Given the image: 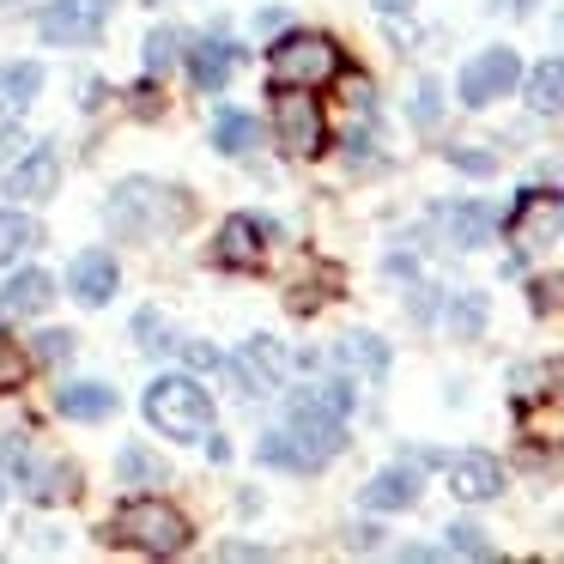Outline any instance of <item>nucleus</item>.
Returning <instances> with one entry per match:
<instances>
[{
	"mask_svg": "<svg viewBox=\"0 0 564 564\" xmlns=\"http://www.w3.org/2000/svg\"><path fill=\"white\" fill-rule=\"evenodd\" d=\"M346 443L340 419H322V413H292L280 431L261 437V462L273 467H297V474H316L322 462H334Z\"/></svg>",
	"mask_w": 564,
	"mask_h": 564,
	"instance_id": "nucleus-1",
	"label": "nucleus"
},
{
	"mask_svg": "<svg viewBox=\"0 0 564 564\" xmlns=\"http://www.w3.org/2000/svg\"><path fill=\"white\" fill-rule=\"evenodd\" d=\"M188 219V195L164 183H122L110 195V231L122 237H164Z\"/></svg>",
	"mask_w": 564,
	"mask_h": 564,
	"instance_id": "nucleus-2",
	"label": "nucleus"
},
{
	"mask_svg": "<svg viewBox=\"0 0 564 564\" xmlns=\"http://www.w3.org/2000/svg\"><path fill=\"white\" fill-rule=\"evenodd\" d=\"M147 419L164 431V437H213V401L195 377H159L147 389Z\"/></svg>",
	"mask_w": 564,
	"mask_h": 564,
	"instance_id": "nucleus-3",
	"label": "nucleus"
},
{
	"mask_svg": "<svg viewBox=\"0 0 564 564\" xmlns=\"http://www.w3.org/2000/svg\"><path fill=\"white\" fill-rule=\"evenodd\" d=\"M110 540H122V546H140V552H152V558H171V552L188 546V522L171 510V503L140 498V503H128V510L110 522Z\"/></svg>",
	"mask_w": 564,
	"mask_h": 564,
	"instance_id": "nucleus-4",
	"label": "nucleus"
},
{
	"mask_svg": "<svg viewBox=\"0 0 564 564\" xmlns=\"http://www.w3.org/2000/svg\"><path fill=\"white\" fill-rule=\"evenodd\" d=\"M273 134H280V147L292 152V159H316V152L328 147V116L310 98V86L273 91Z\"/></svg>",
	"mask_w": 564,
	"mask_h": 564,
	"instance_id": "nucleus-5",
	"label": "nucleus"
},
{
	"mask_svg": "<svg viewBox=\"0 0 564 564\" xmlns=\"http://www.w3.org/2000/svg\"><path fill=\"white\" fill-rule=\"evenodd\" d=\"M340 74V50L322 31H297V37L273 43V86H328Z\"/></svg>",
	"mask_w": 564,
	"mask_h": 564,
	"instance_id": "nucleus-6",
	"label": "nucleus"
},
{
	"mask_svg": "<svg viewBox=\"0 0 564 564\" xmlns=\"http://www.w3.org/2000/svg\"><path fill=\"white\" fill-rule=\"evenodd\" d=\"M285 370H292V358H285V346L268 340V334L243 340V346H237V358H231V377L243 382L249 394H273L285 382Z\"/></svg>",
	"mask_w": 564,
	"mask_h": 564,
	"instance_id": "nucleus-7",
	"label": "nucleus"
},
{
	"mask_svg": "<svg viewBox=\"0 0 564 564\" xmlns=\"http://www.w3.org/2000/svg\"><path fill=\"white\" fill-rule=\"evenodd\" d=\"M522 79V62H516V50H486V55H474V62L462 67V104H491V98H503V91Z\"/></svg>",
	"mask_w": 564,
	"mask_h": 564,
	"instance_id": "nucleus-8",
	"label": "nucleus"
},
{
	"mask_svg": "<svg viewBox=\"0 0 564 564\" xmlns=\"http://www.w3.org/2000/svg\"><path fill=\"white\" fill-rule=\"evenodd\" d=\"M104 19H110V0H50L37 31H43V43H86Z\"/></svg>",
	"mask_w": 564,
	"mask_h": 564,
	"instance_id": "nucleus-9",
	"label": "nucleus"
},
{
	"mask_svg": "<svg viewBox=\"0 0 564 564\" xmlns=\"http://www.w3.org/2000/svg\"><path fill=\"white\" fill-rule=\"evenodd\" d=\"M558 225H564V207L552 195H522V207H516V219H510V243L516 249H546L552 237H558Z\"/></svg>",
	"mask_w": 564,
	"mask_h": 564,
	"instance_id": "nucleus-10",
	"label": "nucleus"
},
{
	"mask_svg": "<svg viewBox=\"0 0 564 564\" xmlns=\"http://www.w3.org/2000/svg\"><path fill=\"white\" fill-rule=\"evenodd\" d=\"M449 491L455 498H467V503H486V498H498L503 491V467L491 462V455H455L449 462Z\"/></svg>",
	"mask_w": 564,
	"mask_h": 564,
	"instance_id": "nucleus-11",
	"label": "nucleus"
},
{
	"mask_svg": "<svg viewBox=\"0 0 564 564\" xmlns=\"http://www.w3.org/2000/svg\"><path fill=\"white\" fill-rule=\"evenodd\" d=\"M67 285H74L79 304H110L116 297V261L104 256V249H86V256H74V268H67Z\"/></svg>",
	"mask_w": 564,
	"mask_h": 564,
	"instance_id": "nucleus-12",
	"label": "nucleus"
},
{
	"mask_svg": "<svg viewBox=\"0 0 564 564\" xmlns=\"http://www.w3.org/2000/svg\"><path fill=\"white\" fill-rule=\"evenodd\" d=\"M55 297V285H50V273L43 268H25V273H13V280L0 285V322H19V316H37L43 304Z\"/></svg>",
	"mask_w": 564,
	"mask_h": 564,
	"instance_id": "nucleus-13",
	"label": "nucleus"
},
{
	"mask_svg": "<svg viewBox=\"0 0 564 564\" xmlns=\"http://www.w3.org/2000/svg\"><path fill=\"white\" fill-rule=\"evenodd\" d=\"M55 183H62V164H55V152H25L19 164H7V195H19V200L55 195Z\"/></svg>",
	"mask_w": 564,
	"mask_h": 564,
	"instance_id": "nucleus-14",
	"label": "nucleus"
},
{
	"mask_svg": "<svg viewBox=\"0 0 564 564\" xmlns=\"http://www.w3.org/2000/svg\"><path fill=\"white\" fill-rule=\"evenodd\" d=\"M437 219H443V231H449L455 249H479L491 231H498V213H491L486 200H455V207H443Z\"/></svg>",
	"mask_w": 564,
	"mask_h": 564,
	"instance_id": "nucleus-15",
	"label": "nucleus"
},
{
	"mask_svg": "<svg viewBox=\"0 0 564 564\" xmlns=\"http://www.w3.org/2000/svg\"><path fill=\"white\" fill-rule=\"evenodd\" d=\"M37 98H43V67H31V62L0 67V116H7V122H19Z\"/></svg>",
	"mask_w": 564,
	"mask_h": 564,
	"instance_id": "nucleus-16",
	"label": "nucleus"
},
{
	"mask_svg": "<svg viewBox=\"0 0 564 564\" xmlns=\"http://www.w3.org/2000/svg\"><path fill=\"white\" fill-rule=\"evenodd\" d=\"M219 261H225V268H261V261H268L261 225L256 219H225L219 225Z\"/></svg>",
	"mask_w": 564,
	"mask_h": 564,
	"instance_id": "nucleus-17",
	"label": "nucleus"
},
{
	"mask_svg": "<svg viewBox=\"0 0 564 564\" xmlns=\"http://www.w3.org/2000/svg\"><path fill=\"white\" fill-rule=\"evenodd\" d=\"M292 413H322V419H346L352 413V382L328 377V382H304L292 394Z\"/></svg>",
	"mask_w": 564,
	"mask_h": 564,
	"instance_id": "nucleus-18",
	"label": "nucleus"
},
{
	"mask_svg": "<svg viewBox=\"0 0 564 564\" xmlns=\"http://www.w3.org/2000/svg\"><path fill=\"white\" fill-rule=\"evenodd\" d=\"M231 62H237L231 43H225V37H207V43H195V50H188V79H195L200 91H219L225 74H231Z\"/></svg>",
	"mask_w": 564,
	"mask_h": 564,
	"instance_id": "nucleus-19",
	"label": "nucleus"
},
{
	"mask_svg": "<svg viewBox=\"0 0 564 564\" xmlns=\"http://www.w3.org/2000/svg\"><path fill=\"white\" fill-rule=\"evenodd\" d=\"M55 406H62L67 419H110L116 389H104V382H67V389H55Z\"/></svg>",
	"mask_w": 564,
	"mask_h": 564,
	"instance_id": "nucleus-20",
	"label": "nucleus"
},
{
	"mask_svg": "<svg viewBox=\"0 0 564 564\" xmlns=\"http://www.w3.org/2000/svg\"><path fill=\"white\" fill-rule=\"evenodd\" d=\"M334 365L358 370V377H382L389 370V346L377 334H346V340H334Z\"/></svg>",
	"mask_w": 564,
	"mask_h": 564,
	"instance_id": "nucleus-21",
	"label": "nucleus"
},
{
	"mask_svg": "<svg viewBox=\"0 0 564 564\" xmlns=\"http://www.w3.org/2000/svg\"><path fill=\"white\" fill-rule=\"evenodd\" d=\"M413 498H419V479L406 474V467H382L365 486V510H406Z\"/></svg>",
	"mask_w": 564,
	"mask_h": 564,
	"instance_id": "nucleus-22",
	"label": "nucleus"
},
{
	"mask_svg": "<svg viewBox=\"0 0 564 564\" xmlns=\"http://www.w3.org/2000/svg\"><path fill=\"white\" fill-rule=\"evenodd\" d=\"M213 147H219V152H231V159L256 152V147H261L256 116H243V110H219V122H213Z\"/></svg>",
	"mask_w": 564,
	"mask_h": 564,
	"instance_id": "nucleus-23",
	"label": "nucleus"
},
{
	"mask_svg": "<svg viewBox=\"0 0 564 564\" xmlns=\"http://www.w3.org/2000/svg\"><path fill=\"white\" fill-rule=\"evenodd\" d=\"M528 110L534 116H558L564 110V62H540L528 74Z\"/></svg>",
	"mask_w": 564,
	"mask_h": 564,
	"instance_id": "nucleus-24",
	"label": "nucleus"
},
{
	"mask_svg": "<svg viewBox=\"0 0 564 564\" xmlns=\"http://www.w3.org/2000/svg\"><path fill=\"white\" fill-rule=\"evenodd\" d=\"M31 243H37V225H31L19 207H0V261H19Z\"/></svg>",
	"mask_w": 564,
	"mask_h": 564,
	"instance_id": "nucleus-25",
	"label": "nucleus"
},
{
	"mask_svg": "<svg viewBox=\"0 0 564 564\" xmlns=\"http://www.w3.org/2000/svg\"><path fill=\"white\" fill-rule=\"evenodd\" d=\"M479 328H486V297H479V292H455V304H449V334H455V340H474Z\"/></svg>",
	"mask_w": 564,
	"mask_h": 564,
	"instance_id": "nucleus-26",
	"label": "nucleus"
},
{
	"mask_svg": "<svg viewBox=\"0 0 564 564\" xmlns=\"http://www.w3.org/2000/svg\"><path fill=\"white\" fill-rule=\"evenodd\" d=\"M122 479H128V486H140V479H147V486H159L164 462L152 449H140V443H128V449H122Z\"/></svg>",
	"mask_w": 564,
	"mask_h": 564,
	"instance_id": "nucleus-27",
	"label": "nucleus"
},
{
	"mask_svg": "<svg viewBox=\"0 0 564 564\" xmlns=\"http://www.w3.org/2000/svg\"><path fill=\"white\" fill-rule=\"evenodd\" d=\"M25 377H31V352H19V346L0 340V394L25 389Z\"/></svg>",
	"mask_w": 564,
	"mask_h": 564,
	"instance_id": "nucleus-28",
	"label": "nucleus"
},
{
	"mask_svg": "<svg viewBox=\"0 0 564 564\" xmlns=\"http://www.w3.org/2000/svg\"><path fill=\"white\" fill-rule=\"evenodd\" d=\"M134 334H140V346H147V352H176V340H171V328H164L159 310H140V316H134Z\"/></svg>",
	"mask_w": 564,
	"mask_h": 564,
	"instance_id": "nucleus-29",
	"label": "nucleus"
},
{
	"mask_svg": "<svg viewBox=\"0 0 564 564\" xmlns=\"http://www.w3.org/2000/svg\"><path fill=\"white\" fill-rule=\"evenodd\" d=\"M449 552H462V558H491V540H486V528H474V522H455V528H449Z\"/></svg>",
	"mask_w": 564,
	"mask_h": 564,
	"instance_id": "nucleus-30",
	"label": "nucleus"
},
{
	"mask_svg": "<svg viewBox=\"0 0 564 564\" xmlns=\"http://www.w3.org/2000/svg\"><path fill=\"white\" fill-rule=\"evenodd\" d=\"M171 62H176V31H152V43H147V67H152V74H164Z\"/></svg>",
	"mask_w": 564,
	"mask_h": 564,
	"instance_id": "nucleus-31",
	"label": "nucleus"
},
{
	"mask_svg": "<svg viewBox=\"0 0 564 564\" xmlns=\"http://www.w3.org/2000/svg\"><path fill=\"white\" fill-rule=\"evenodd\" d=\"M67 352H74V334H67V328H50V334L37 340V352H31V358H43V365H55V358H67Z\"/></svg>",
	"mask_w": 564,
	"mask_h": 564,
	"instance_id": "nucleus-32",
	"label": "nucleus"
},
{
	"mask_svg": "<svg viewBox=\"0 0 564 564\" xmlns=\"http://www.w3.org/2000/svg\"><path fill=\"white\" fill-rule=\"evenodd\" d=\"M437 98H443V91L425 79V86H419V98H413V122H419V128H431V122H437V110H443Z\"/></svg>",
	"mask_w": 564,
	"mask_h": 564,
	"instance_id": "nucleus-33",
	"label": "nucleus"
},
{
	"mask_svg": "<svg viewBox=\"0 0 564 564\" xmlns=\"http://www.w3.org/2000/svg\"><path fill=\"white\" fill-rule=\"evenodd\" d=\"M449 159L462 164V171H474V176H491V171H498V159H491V152H474V147H449Z\"/></svg>",
	"mask_w": 564,
	"mask_h": 564,
	"instance_id": "nucleus-34",
	"label": "nucleus"
},
{
	"mask_svg": "<svg viewBox=\"0 0 564 564\" xmlns=\"http://www.w3.org/2000/svg\"><path fill=\"white\" fill-rule=\"evenodd\" d=\"M176 352H183L188 370H219V352H213V346H200V340H176Z\"/></svg>",
	"mask_w": 564,
	"mask_h": 564,
	"instance_id": "nucleus-35",
	"label": "nucleus"
},
{
	"mask_svg": "<svg viewBox=\"0 0 564 564\" xmlns=\"http://www.w3.org/2000/svg\"><path fill=\"white\" fill-rule=\"evenodd\" d=\"M19 152H25V134H19V128H0V171L19 164Z\"/></svg>",
	"mask_w": 564,
	"mask_h": 564,
	"instance_id": "nucleus-36",
	"label": "nucleus"
},
{
	"mask_svg": "<svg viewBox=\"0 0 564 564\" xmlns=\"http://www.w3.org/2000/svg\"><path fill=\"white\" fill-rule=\"evenodd\" d=\"M558 297H564V280H546V285H534V304H540V310H552Z\"/></svg>",
	"mask_w": 564,
	"mask_h": 564,
	"instance_id": "nucleus-37",
	"label": "nucleus"
},
{
	"mask_svg": "<svg viewBox=\"0 0 564 564\" xmlns=\"http://www.w3.org/2000/svg\"><path fill=\"white\" fill-rule=\"evenodd\" d=\"M377 13H389V19H401V13H413V0H377Z\"/></svg>",
	"mask_w": 564,
	"mask_h": 564,
	"instance_id": "nucleus-38",
	"label": "nucleus"
},
{
	"mask_svg": "<svg viewBox=\"0 0 564 564\" xmlns=\"http://www.w3.org/2000/svg\"><path fill=\"white\" fill-rule=\"evenodd\" d=\"M552 394H558V401H564V358H558V365H552Z\"/></svg>",
	"mask_w": 564,
	"mask_h": 564,
	"instance_id": "nucleus-39",
	"label": "nucleus"
},
{
	"mask_svg": "<svg viewBox=\"0 0 564 564\" xmlns=\"http://www.w3.org/2000/svg\"><path fill=\"white\" fill-rule=\"evenodd\" d=\"M503 13H528V7H534V0H498Z\"/></svg>",
	"mask_w": 564,
	"mask_h": 564,
	"instance_id": "nucleus-40",
	"label": "nucleus"
},
{
	"mask_svg": "<svg viewBox=\"0 0 564 564\" xmlns=\"http://www.w3.org/2000/svg\"><path fill=\"white\" fill-rule=\"evenodd\" d=\"M147 7H171V0H147Z\"/></svg>",
	"mask_w": 564,
	"mask_h": 564,
	"instance_id": "nucleus-41",
	"label": "nucleus"
},
{
	"mask_svg": "<svg viewBox=\"0 0 564 564\" xmlns=\"http://www.w3.org/2000/svg\"><path fill=\"white\" fill-rule=\"evenodd\" d=\"M0 7H7V0H0Z\"/></svg>",
	"mask_w": 564,
	"mask_h": 564,
	"instance_id": "nucleus-42",
	"label": "nucleus"
}]
</instances>
